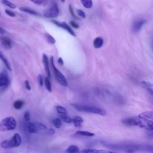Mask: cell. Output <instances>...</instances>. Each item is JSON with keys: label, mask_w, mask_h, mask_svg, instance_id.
Returning a JSON list of instances; mask_svg holds the SVG:
<instances>
[{"label": "cell", "mask_w": 153, "mask_h": 153, "mask_svg": "<svg viewBox=\"0 0 153 153\" xmlns=\"http://www.w3.org/2000/svg\"><path fill=\"white\" fill-rule=\"evenodd\" d=\"M71 106L75 109L76 111L79 112H84L87 113H91L94 114H98L100 115L104 116L106 115V112L104 109L93 106H87L84 105H79L76 103H72Z\"/></svg>", "instance_id": "1"}, {"label": "cell", "mask_w": 153, "mask_h": 153, "mask_svg": "<svg viewBox=\"0 0 153 153\" xmlns=\"http://www.w3.org/2000/svg\"><path fill=\"white\" fill-rule=\"evenodd\" d=\"M22 143V138L19 133H15L10 140H4L0 143L1 148L10 149L19 146Z\"/></svg>", "instance_id": "2"}, {"label": "cell", "mask_w": 153, "mask_h": 153, "mask_svg": "<svg viewBox=\"0 0 153 153\" xmlns=\"http://www.w3.org/2000/svg\"><path fill=\"white\" fill-rule=\"evenodd\" d=\"M16 125L17 122L14 117H6L0 122V131L4 132L13 130L15 129Z\"/></svg>", "instance_id": "3"}, {"label": "cell", "mask_w": 153, "mask_h": 153, "mask_svg": "<svg viewBox=\"0 0 153 153\" xmlns=\"http://www.w3.org/2000/svg\"><path fill=\"white\" fill-rule=\"evenodd\" d=\"M50 60H51V63L52 65L54 75L55 76L56 79L59 82V83L60 84L62 85L66 86L68 85L67 81H66L65 76L62 74V73H61V72L56 67L54 63V57L53 56L51 57Z\"/></svg>", "instance_id": "4"}, {"label": "cell", "mask_w": 153, "mask_h": 153, "mask_svg": "<svg viewBox=\"0 0 153 153\" xmlns=\"http://www.w3.org/2000/svg\"><path fill=\"white\" fill-rule=\"evenodd\" d=\"M59 14V9L57 3L54 2L44 14V16L46 18L52 19L58 16Z\"/></svg>", "instance_id": "5"}, {"label": "cell", "mask_w": 153, "mask_h": 153, "mask_svg": "<svg viewBox=\"0 0 153 153\" xmlns=\"http://www.w3.org/2000/svg\"><path fill=\"white\" fill-rule=\"evenodd\" d=\"M121 122L126 125L128 126H137L141 127V120L138 117H130V118H127L122 120Z\"/></svg>", "instance_id": "6"}, {"label": "cell", "mask_w": 153, "mask_h": 153, "mask_svg": "<svg viewBox=\"0 0 153 153\" xmlns=\"http://www.w3.org/2000/svg\"><path fill=\"white\" fill-rule=\"evenodd\" d=\"M51 22L57 26L61 27V28L65 29V30H66L67 32H68L71 35H72L74 36H76V34H75V32L66 22H60L55 20H51Z\"/></svg>", "instance_id": "7"}, {"label": "cell", "mask_w": 153, "mask_h": 153, "mask_svg": "<svg viewBox=\"0 0 153 153\" xmlns=\"http://www.w3.org/2000/svg\"><path fill=\"white\" fill-rule=\"evenodd\" d=\"M0 44L4 48L7 50L11 49L13 45V42L11 39L6 36H0Z\"/></svg>", "instance_id": "8"}, {"label": "cell", "mask_w": 153, "mask_h": 153, "mask_svg": "<svg viewBox=\"0 0 153 153\" xmlns=\"http://www.w3.org/2000/svg\"><path fill=\"white\" fill-rule=\"evenodd\" d=\"M145 23H146V20L144 19H138V20L134 21L133 24V26H132L133 30L134 32H139Z\"/></svg>", "instance_id": "9"}, {"label": "cell", "mask_w": 153, "mask_h": 153, "mask_svg": "<svg viewBox=\"0 0 153 153\" xmlns=\"http://www.w3.org/2000/svg\"><path fill=\"white\" fill-rule=\"evenodd\" d=\"M10 80L7 75L5 73L0 74V87H7L9 85Z\"/></svg>", "instance_id": "10"}, {"label": "cell", "mask_w": 153, "mask_h": 153, "mask_svg": "<svg viewBox=\"0 0 153 153\" xmlns=\"http://www.w3.org/2000/svg\"><path fill=\"white\" fill-rule=\"evenodd\" d=\"M42 61H43L45 71L46 72L47 76L50 78L51 77V74H50V71L49 68V62H48V57L45 54H42Z\"/></svg>", "instance_id": "11"}, {"label": "cell", "mask_w": 153, "mask_h": 153, "mask_svg": "<svg viewBox=\"0 0 153 153\" xmlns=\"http://www.w3.org/2000/svg\"><path fill=\"white\" fill-rule=\"evenodd\" d=\"M138 117L139 118L144 120H152L153 112H152V111H145V112L140 113L138 115Z\"/></svg>", "instance_id": "12"}, {"label": "cell", "mask_w": 153, "mask_h": 153, "mask_svg": "<svg viewBox=\"0 0 153 153\" xmlns=\"http://www.w3.org/2000/svg\"><path fill=\"white\" fill-rule=\"evenodd\" d=\"M0 59L2 60V62L4 63V64L5 65V66H6V68H7V69H8L9 71H11V65L8 61V60L7 59V58L6 57V56L0 51Z\"/></svg>", "instance_id": "13"}, {"label": "cell", "mask_w": 153, "mask_h": 153, "mask_svg": "<svg viewBox=\"0 0 153 153\" xmlns=\"http://www.w3.org/2000/svg\"><path fill=\"white\" fill-rule=\"evenodd\" d=\"M141 84L142 85V86L146 88L151 94H152L153 93V85L152 84L151 82L149 81H142L141 82Z\"/></svg>", "instance_id": "14"}, {"label": "cell", "mask_w": 153, "mask_h": 153, "mask_svg": "<svg viewBox=\"0 0 153 153\" xmlns=\"http://www.w3.org/2000/svg\"><path fill=\"white\" fill-rule=\"evenodd\" d=\"M19 10L21 11H23V12L30 14L31 15H33V16H39V14L37 11H35V10H32L31 8H27V7H22L19 8Z\"/></svg>", "instance_id": "15"}, {"label": "cell", "mask_w": 153, "mask_h": 153, "mask_svg": "<svg viewBox=\"0 0 153 153\" xmlns=\"http://www.w3.org/2000/svg\"><path fill=\"white\" fill-rule=\"evenodd\" d=\"M81 152H84V153H95V152H97V153H103V152H112V151H106V150H97V149H90V148H88V149H85L83 150H81Z\"/></svg>", "instance_id": "16"}, {"label": "cell", "mask_w": 153, "mask_h": 153, "mask_svg": "<svg viewBox=\"0 0 153 153\" xmlns=\"http://www.w3.org/2000/svg\"><path fill=\"white\" fill-rule=\"evenodd\" d=\"M103 44V39L102 37H97L93 41V46L95 48H100Z\"/></svg>", "instance_id": "17"}, {"label": "cell", "mask_w": 153, "mask_h": 153, "mask_svg": "<svg viewBox=\"0 0 153 153\" xmlns=\"http://www.w3.org/2000/svg\"><path fill=\"white\" fill-rule=\"evenodd\" d=\"M27 130L28 132L30 133H36L38 132V128L35 125V124H33L32 123H27Z\"/></svg>", "instance_id": "18"}, {"label": "cell", "mask_w": 153, "mask_h": 153, "mask_svg": "<svg viewBox=\"0 0 153 153\" xmlns=\"http://www.w3.org/2000/svg\"><path fill=\"white\" fill-rule=\"evenodd\" d=\"M72 122L74 124V126L76 127H81L82 126V123H83V119L79 117V116H76L73 119H72Z\"/></svg>", "instance_id": "19"}, {"label": "cell", "mask_w": 153, "mask_h": 153, "mask_svg": "<svg viewBox=\"0 0 153 153\" xmlns=\"http://www.w3.org/2000/svg\"><path fill=\"white\" fill-rule=\"evenodd\" d=\"M24 105H25V102L23 100H17L14 102L13 106L16 109L19 110V109H22L23 108V106H24Z\"/></svg>", "instance_id": "20"}, {"label": "cell", "mask_w": 153, "mask_h": 153, "mask_svg": "<svg viewBox=\"0 0 153 153\" xmlns=\"http://www.w3.org/2000/svg\"><path fill=\"white\" fill-rule=\"evenodd\" d=\"M82 5L86 8H91L93 6L92 0H80Z\"/></svg>", "instance_id": "21"}, {"label": "cell", "mask_w": 153, "mask_h": 153, "mask_svg": "<svg viewBox=\"0 0 153 153\" xmlns=\"http://www.w3.org/2000/svg\"><path fill=\"white\" fill-rule=\"evenodd\" d=\"M76 134H78V135H81V136H93L95 135V134L94 133H91L90 131H76Z\"/></svg>", "instance_id": "22"}, {"label": "cell", "mask_w": 153, "mask_h": 153, "mask_svg": "<svg viewBox=\"0 0 153 153\" xmlns=\"http://www.w3.org/2000/svg\"><path fill=\"white\" fill-rule=\"evenodd\" d=\"M59 117L60 118V119L64 121L65 123H71V122H72V119L71 118L69 117H68V115H66V114H60L59 115Z\"/></svg>", "instance_id": "23"}, {"label": "cell", "mask_w": 153, "mask_h": 153, "mask_svg": "<svg viewBox=\"0 0 153 153\" xmlns=\"http://www.w3.org/2000/svg\"><path fill=\"white\" fill-rule=\"evenodd\" d=\"M44 83H45V87L47 88V90L49 91V92H51L52 91V87H51V82L50 81L49 79V78L48 76L45 77L44 79Z\"/></svg>", "instance_id": "24"}, {"label": "cell", "mask_w": 153, "mask_h": 153, "mask_svg": "<svg viewBox=\"0 0 153 153\" xmlns=\"http://www.w3.org/2000/svg\"><path fill=\"white\" fill-rule=\"evenodd\" d=\"M66 152H69V153H74V152H79V151L78 146H76L75 145H71L66 149Z\"/></svg>", "instance_id": "25"}, {"label": "cell", "mask_w": 153, "mask_h": 153, "mask_svg": "<svg viewBox=\"0 0 153 153\" xmlns=\"http://www.w3.org/2000/svg\"><path fill=\"white\" fill-rule=\"evenodd\" d=\"M45 38H46L47 41H48V42L50 43V44H54L56 42L55 39L51 35H50L49 33H46L45 34Z\"/></svg>", "instance_id": "26"}, {"label": "cell", "mask_w": 153, "mask_h": 153, "mask_svg": "<svg viewBox=\"0 0 153 153\" xmlns=\"http://www.w3.org/2000/svg\"><path fill=\"white\" fill-rule=\"evenodd\" d=\"M33 3L38 5H45L48 0H30Z\"/></svg>", "instance_id": "27"}, {"label": "cell", "mask_w": 153, "mask_h": 153, "mask_svg": "<svg viewBox=\"0 0 153 153\" xmlns=\"http://www.w3.org/2000/svg\"><path fill=\"white\" fill-rule=\"evenodd\" d=\"M52 123L54 126L57 128H59L61 127L62 122L59 118H54V120H53Z\"/></svg>", "instance_id": "28"}, {"label": "cell", "mask_w": 153, "mask_h": 153, "mask_svg": "<svg viewBox=\"0 0 153 153\" xmlns=\"http://www.w3.org/2000/svg\"><path fill=\"white\" fill-rule=\"evenodd\" d=\"M2 4H4V5H5L6 6L11 8H13V9H14L16 8V6L15 4H14L13 3L10 2L8 0H1Z\"/></svg>", "instance_id": "29"}, {"label": "cell", "mask_w": 153, "mask_h": 153, "mask_svg": "<svg viewBox=\"0 0 153 153\" xmlns=\"http://www.w3.org/2000/svg\"><path fill=\"white\" fill-rule=\"evenodd\" d=\"M56 110L57 112L60 114H67V111L65 108L62 106H56Z\"/></svg>", "instance_id": "30"}, {"label": "cell", "mask_w": 153, "mask_h": 153, "mask_svg": "<svg viewBox=\"0 0 153 153\" xmlns=\"http://www.w3.org/2000/svg\"><path fill=\"white\" fill-rule=\"evenodd\" d=\"M76 11L77 14H78L80 17H81L82 19H85V17H86L85 14V13H84L82 10H79V9H77V10H76Z\"/></svg>", "instance_id": "31"}, {"label": "cell", "mask_w": 153, "mask_h": 153, "mask_svg": "<svg viewBox=\"0 0 153 153\" xmlns=\"http://www.w3.org/2000/svg\"><path fill=\"white\" fill-rule=\"evenodd\" d=\"M35 125H36L38 129H39V130H46L47 129L46 126H45L44 124H43L42 123H37L35 124Z\"/></svg>", "instance_id": "32"}, {"label": "cell", "mask_w": 153, "mask_h": 153, "mask_svg": "<svg viewBox=\"0 0 153 153\" xmlns=\"http://www.w3.org/2000/svg\"><path fill=\"white\" fill-rule=\"evenodd\" d=\"M24 119L26 121H29L30 119V113L29 111H26L24 113Z\"/></svg>", "instance_id": "33"}, {"label": "cell", "mask_w": 153, "mask_h": 153, "mask_svg": "<svg viewBox=\"0 0 153 153\" xmlns=\"http://www.w3.org/2000/svg\"><path fill=\"white\" fill-rule=\"evenodd\" d=\"M38 81L39 85L42 86L44 84V80H43V77L41 74H39L38 75Z\"/></svg>", "instance_id": "34"}, {"label": "cell", "mask_w": 153, "mask_h": 153, "mask_svg": "<svg viewBox=\"0 0 153 153\" xmlns=\"http://www.w3.org/2000/svg\"><path fill=\"white\" fill-rule=\"evenodd\" d=\"M5 13H6L8 16H10V17H14L16 16V14H15L14 12H13V11H10V10H5Z\"/></svg>", "instance_id": "35"}, {"label": "cell", "mask_w": 153, "mask_h": 153, "mask_svg": "<svg viewBox=\"0 0 153 153\" xmlns=\"http://www.w3.org/2000/svg\"><path fill=\"white\" fill-rule=\"evenodd\" d=\"M69 11H70V13H71V16H72L74 19H78V18L76 17L75 14H74V11H73V8H72L71 5H69Z\"/></svg>", "instance_id": "36"}, {"label": "cell", "mask_w": 153, "mask_h": 153, "mask_svg": "<svg viewBox=\"0 0 153 153\" xmlns=\"http://www.w3.org/2000/svg\"><path fill=\"white\" fill-rule=\"evenodd\" d=\"M70 24L72 26V27L75 28V29H78L79 28V25L76 23L74 22V21H71L70 22Z\"/></svg>", "instance_id": "37"}, {"label": "cell", "mask_w": 153, "mask_h": 153, "mask_svg": "<svg viewBox=\"0 0 153 153\" xmlns=\"http://www.w3.org/2000/svg\"><path fill=\"white\" fill-rule=\"evenodd\" d=\"M25 85L27 90H31V87H30V84H29V82L28 80H26L25 81Z\"/></svg>", "instance_id": "38"}, {"label": "cell", "mask_w": 153, "mask_h": 153, "mask_svg": "<svg viewBox=\"0 0 153 153\" xmlns=\"http://www.w3.org/2000/svg\"><path fill=\"white\" fill-rule=\"evenodd\" d=\"M54 133L55 130L53 128H49L47 131V133L48 134H53Z\"/></svg>", "instance_id": "39"}, {"label": "cell", "mask_w": 153, "mask_h": 153, "mask_svg": "<svg viewBox=\"0 0 153 153\" xmlns=\"http://www.w3.org/2000/svg\"><path fill=\"white\" fill-rule=\"evenodd\" d=\"M57 61H58V63H59L60 65H63V63H63V60L62 58H61V57H59Z\"/></svg>", "instance_id": "40"}, {"label": "cell", "mask_w": 153, "mask_h": 153, "mask_svg": "<svg viewBox=\"0 0 153 153\" xmlns=\"http://www.w3.org/2000/svg\"><path fill=\"white\" fill-rule=\"evenodd\" d=\"M5 33V30L2 27H0V34L3 35V34H4Z\"/></svg>", "instance_id": "41"}, {"label": "cell", "mask_w": 153, "mask_h": 153, "mask_svg": "<svg viewBox=\"0 0 153 153\" xmlns=\"http://www.w3.org/2000/svg\"><path fill=\"white\" fill-rule=\"evenodd\" d=\"M60 1L62 2H65V0H60Z\"/></svg>", "instance_id": "42"}]
</instances>
